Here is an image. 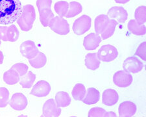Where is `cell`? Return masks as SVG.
<instances>
[{
    "label": "cell",
    "mask_w": 146,
    "mask_h": 117,
    "mask_svg": "<svg viewBox=\"0 0 146 117\" xmlns=\"http://www.w3.org/2000/svg\"><path fill=\"white\" fill-rule=\"evenodd\" d=\"M107 16L112 19L116 20L117 23H122L125 22L128 18V13L122 7H112L108 11Z\"/></svg>",
    "instance_id": "obj_12"
},
{
    "label": "cell",
    "mask_w": 146,
    "mask_h": 117,
    "mask_svg": "<svg viewBox=\"0 0 146 117\" xmlns=\"http://www.w3.org/2000/svg\"><path fill=\"white\" fill-rule=\"evenodd\" d=\"M54 9L56 13L60 17H64L67 15L69 10V3L65 1H60L55 3L54 5Z\"/></svg>",
    "instance_id": "obj_29"
},
{
    "label": "cell",
    "mask_w": 146,
    "mask_h": 117,
    "mask_svg": "<svg viewBox=\"0 0 146 117\" xmlns=\"http://www.w3.org/2000/svg\"><path fill=\"white\" fill-rule=\"evenodd\" d=\"M36 18L34 7L27 5L22 7V13L17 20V23L23 31L27 32L32 29Z\"/></svg>",
    "instance_id": "obj_2"
},
{
    "label": "cell",
    "mask_w": 146,
    "mask_h": 117,
    "mask_svg": "<svg viewBox=\"0 0 146 117\" xmlns=\"http://www.w3.org/2000/svg\"><path fill=\"white\" fill-rule=\"evenodd\" d=\"M3 81L9 85H14L18 83L20 79V76L16 70L11 68L3 74Z\"/></svg>",
    "instance_id": "obj_19"
},
{
    "label": "cell",
    "mask_w": 146,
    "mask_h": 117,
    "mask_svg": "<svg viewBox=\"0 0 146 117\" xmlns=\"http://www.w3.org/2000/svg\"><path fill=\"white\" fill-rule=\"evenodd\" d=\"M133 81V79L131 74L125 70L116 72L113 76V82L118 87H127L131 85Z\"/></svg>",
    "instance_id": "obj_6"
},
{
    "label": "cell",
    "mask_w": 146,
    "mask_h": 117,
    "mask_svg": "<svg viewBox=\"0 0 146 117\" xmlns=\"http://www.w3.org/2000/svg\"><path fill=\"white\" fill-rule=\"evenodd\" d=\"M117 24H118V23H117L116 20L113 19H110L109 21V23H108L107 25L105 28V29L103 30V31L100 34L101 39L106 40L110 38V37H111L113 34L114 33V31L115 30H116V27Z\"/></svg>",
    "instance_id": "obj_24"
},
{
    "label": "cell",
    "mask_w": 146,
    "mask_h": 117,
    "mask_svg": "<svg viewBox=\"0 0 146 117\" xmlns=\"http://www.w3.org/2000/svg\"><path fill=\"white\" fill-rule=\"evenodd\" d=\"M35 79H36V75L32 72H29L24 76H21L19 82L23 88H30L33 85Z\"/></svg>",
    "instance_id": "obj_27"
},
{
    "label": "cell",
    "mask_w": 146,
    "mask_h": 117,
    "mask_svg": "<svg viewBox=\"0 0 146 117\" xmlns=\"http://www.w3.org/2000/svg\"><path fill=\"white\" fill-rule=\"evenodd\" d=\"M82 11V6L77 1H71L69 3V10L65 17L70 18L79 15Z\"/></svg>",
    "instance_id": "obj_28"
},
{
    "label": "cell",
    "mask_w": 146,
    "mask_h": 117,
    "mask_svg": "<svg viewBox=\"0 0 146 117\" xmlns=\"http://www.w3.org/2000/svg\"><path fill=\"white\" fill-rule=\"evenodd\" d=\"M39 18L44 27H48L51 20L55 17L51 9H43L39 11Z\"/></svg>",
    "instance_id": "obj_23"
},
{
    "label": "cell",
    "mask_w": 146,
    "mask_h": 117,
    "mask_svg": "<svg viewBox=\"0 0 146 117\" xmlns=\"http://www.w3.org/2000/svg\"><path fill=\"white\" fill-rule=\"evenodd\" d=\"M36 4L38 11L43 9H51L52 0H37Z\"/></svg>",
    "instance_id": "obj_34"
},
{
    "label": "cell",
    "mask_w": 146,
    "mask_h": 117,
    "mask_svg": "<svg viewBox=\"0 0 146 117\" xmlns=\"http://www.w3.org/2000/svg\"><path fill=\"white\" fill-rule=\"evenodd\" d=\"M42 116L44 117H57L61 113V109L56 104L54 99H49L44 103L43 105Z\"/></svg>",
    "instance_id": "obj_9"
},
{
    "label": "cell",
    "mask_w": 146,
    "mask_h": 117,
    "mask_svg": "<svg viewBox=\"0 0 146 117\" xmlns=\"http://www.w3.org/2000/svg\"><path fill=\"white\" fill-rule=\"evenodd\" d=\"M128 29L132 33L140 36L146 33V27L144 24H140L135 20H131L127 24Z\"/></svg>",
    "instance_id": "obj_18"
},
{
    "label": "cell",
    "mask_w": 146,
    "mask_h": 117,
    "mask_svg": "<svg viewBox=\"0 0 146 117\" xmlns=\"http://www.w3.org/2000/svg\"><path fill=\"white\" fill-rule=\"evenodd\" d=\"M29 62L32 67L38 69L44 67L47 63V57L44 53L39 51L38 53L31 59H29Z\"/></svg>",
    "instance_id": "obj_21"
},
{
    "label": "cell",
    "mask_w": 146,
    "mask_h": 117,
    "mask_svg": "<svg viewBox=\"0 0 146 117\" xmlns=\"http://www.w3.org/2000/svg\"><path fill=\"white\" fill-rule=\"evenodd\" d=\"M135 55L140 57L143 60H145L146 59V43L143 42L136 50Z\"/></svg>",
    "instance_id": "obj_35"
},
{
    "label": "cell",
    "mask_w": 146,
    "mask_h": 117,
    "mask_svg": "<svg viewBox=\"0 0 146 117\" xmlns=\"http://www.w3.org/2000/svg\"><path fill=\"white\" fill-rule=\"evenodd\" d=\"M88 116L89 117H109L116 116V114L114 112H107L104 109L101 107H94L88 112Z\"/></svg>",
    "instance_id": "obj_25"
},
{
    "label": "cell",
    "mask_w": 146,
    "mask_h": 117,
    "mask_svg": "<svg viewBox=\"0 0 146 117\" xmlns=\"http://www.w3.org/2000/svg\"><path fill=\"white\" fill-rule=\"evenodd\" d=\"M22 11L20 0H0V24L11 25L15 22Z\"/></svg>",
    "instance_id": "obj_1"
},
{
    "label": "cell",
    "mask_w": 146,
    "mask_h": 117,
    "mask_svg": "<svg viewBox=\"0 0 146 117\" xmlns=\"http://www.w3.org/2000/svg\"><path fill=\"white\" fill-rule=\"evenodd\" d=\"M84 64L87 68L91 70H96L100 66V60L98 57L97 53H88L85 57Z\"/></svg>",
    "instance_id": "obj_17"
},
{
    "label": "cell",
    "mask_w": 146,
    "mask_h": 117,
    "mask_svg": "<svg viewBox=\"0 0 146 117\" xmlns=\"http://www.w3.org/2000/svg\"><path fill=\"white\" fill-rule=\"evenodd\" d=\"M85 95L86 96H84L82 101L86 105L96 104L100 99V91L93 87L88 88Z\"/></svg>",
    "instance_id": "obj_16"
},
{
    "label": "cell",
    "mask_w": 146,
    "mask_h": 117,
    "mask_svg": "<svg viewBox=\"0 0 146 117\" xmlns=\"http://www.w3.org/2000/svg\"><path fill=\"white\" fill-rule=\"evenodd\" d=\"M55 102L58 107H66L71 104V98L66 92L60 91L56 94Z\"/></svg>",
    "instance_id": "obj_22"
},
{
    "label": "cell",
    "mask_w": 146,
    "mask_h": 117,
    "mask_svg": "<svg viewBox=\"0 0 146 117\" xmlns=\"http://www.w3.org/2000/svg\"><path fill=\"white\" fill-rule=\"evenodd\" d=\"M99 59L104 62H109L116 59L118 56V51H117L116 47L106 44L101 47L97 53Z\"/></svg>",
    "instance_id": "obj_3"
},
{
    "label": "cell",
    "mask_w": 146,
    "mask_h": 117,
    "mask_svg": "<svg viewBox=\"0 0 146 117\" xmlns=\"http://www.w3.org/2000/svg\"><path fill=\"white\" fill-rule=\"evenodd\" d=\"M86 94V88L83 84L77 83L72 91L73 98L76 101H82Z\"/></svg>",
    "instance_id": "obj_26"
},
{
    "label": "cell",
    "mask_w": 146,
    "mask_h": 117,
    "mask_svg": "<svg viewBox=\"0 0 146 117\" xmlns=\"http://www.w3.org/2000/svg\"><path fill=\"white\" fill-rule=\"evenodd\" d=\"M49 27L53 32L60 35H66L70 33V25L68 21L60 16L54 17Z\"/></svg>",
    "instance_id": "obj_5"
},
{
    "label": "cell",
    "mask_w": 146,
    "mask_h": 117,
    "mask_svg": "<svg viewBox=\"0 0 146 117\" xmlns=\"http://www.w3.org/2000/svg\"><path fill=\"white\" fill-rule=\"evenodd\" d=\"M51 90L50 84L45 80L38 81L33 87L31 94L35 96L41 98L48 96Z\"/></svg>",
    "instance_id": "obj_11"
},
{
    "label": "cell",
    "mask_w": 146,
    "mask_h": 117,
    "mask_svg": "<svg viewBox=\"0 0 146 117\" xmlns=\"http://www.w3.org/2000/svg\"><path fill=\"white\" fill-rule=\"evenodd\" d=\"M91 24L92 20L90 16L82 15L75 20L73 23V31L77 35H82L90 29Z\"/></svg>",
    "instance_id": "obj_4"
},
{
    "label": "cell",
    "mask_w": 146,
    "mask_h": 117,
    "mask_svg": "<svg viewBox=\"0 0 146 117\" xmlns=\"http://www.w3.org/2000/svg\"><path fill=\"white\" fill-rule=\"evenodd\" d=\"M101 41H102V39H101L100 35L91 33L84 37L83 46L86 50H95L100 45Z\"/></svg>",
    "instance_id": "obj_13"
},
{
    "label": "cell",
    "mask_w": 146,
    "mask_h": 117,
    "mask_svg": "<svg viewBox=\"0 0 146 117\" xmlns=\"http://www.w3.org/2000/svg\"><path fill=\"white\" fill-rule=\"evenodd\" d=\"M137 107L135 103L125 101L119 104L118 108L119 116L121 117H131L135 115Z\"/></svg>",
    "instance_id": "obj_14"
},
{
    "label": "cell",
    "mask_w": 146,
    "mask_h": 117,
    "mask_svg": "<svg viewBox=\"0 0 146 117\" xmlns=\"http://www.w3.org/2000/svg\"><path fill=\"white\" fill-rule=\"evenodd\" d=\"M135 20L140 24H144L146 22V7L145 6H140L135 12Z\"/></svg>",
    "instance_id": "obj_30"
},
{
    "label": "cell",
    "mask_w": 146,
    "mask_h": 117,
    "mask_svg": "<svg viewBox=\"0 0 146 117\" xmlns=\"http://www.w3.org/2000/svg\"><path fill=\"white\" fill-rule=\"evenodd\" d=\"M119 95L114 89H107L102 94V102L107 106H112L118 102Z\"/></svg>",
    "instance_id": "obj_15"
},
{
    "label": "cell",
    "mask_w": 146,
    "mask_h": 117,
    "mask_svg": "<svg viewBox=\"0 0 146 117\" xmlns=\"http://www.w3.org/2000/svg\"><path fill=\"white\" fill-rule=\"evenodd\" d=\"M8 27H0V40L5 42H7V31Z\"/></svg>",
    "instance_id": "obj_36"
},
{
    "label": "cell",
    "mask_w": 146,
    "mask_h": 117,
    "mask_svg": "<svg viewBox=\"0 0 146 117\" xmlns=\"http://www.w3.org/2000/svg\"><path fill=\"white\" fill-rule=\"evenodd\" d=\"M115 2L117 3H119V4H125L126 3H127L130 0H114Z\"/></svg>",
    "instance_id": "obj_37"
},
{
    "label": "cell",
    "mask_w": 146,
    "mask_h": 117,
    "mask_svg": "<svg viewBox=\"0 0 146 117\" xmlns=\"http://www.w3.org/2000/svg\"><path fill=\"white\" fill-rule=\"evenodd\" d=\"M1 40H0V46H1Z\"/></svg>",
    "instance_id": "obj_39"
},
{
    "label": "cell",
    "mask_w": 146,
    "mask_h": 117,
    "mask_svg": "<svg viewBox=\"0 0 146 117\" xmlns=\"http://www.w3.org/2000/svg\"><path fill=\"white\" fill-rule=\"evenodd\" d=\"M12 69L16 70L20 75V77L24 76L27 73L28 66L24 63H16L11 67Z\"/></svg>",
    "instance_id": "obj_33"
},
{
    "label": "cell",
    "mask_w": 146,
    "mask_h": 117,
    "mask_svg": "<svg viewBox=\"0 0 146 117\" xmlns=\"http://www.w3.org/2000/svg\"><path fill=\"white\" fill-rule=\"evenodd\" d=\"M9 104L14 110L20 111L26 109L28 101L24 94L20 92H16L12 96Z\"/></svg>",
    "instance_id": "obj_8"
},
{
    "label": "cell",
    "mask_w": 146,
    "mask_h": 117,
    "mask_svg": "<svg viewBox=\"0 0 146 117\" xmlns=\"http://www.w3.org/2000/svg\"><path fill=\"white\" fill-rule=\"evenodd\" d=\"M110 18L106 15H100L98 16L95 19V31L96 33L101 34L107 26Z\"/></svg>",
    "instance_id": "obj_20"
},
{
    "label": "cell",
    "mask_w": 146,
    "mask_h": 117,
    "mask_svg": "<svg viewBox=\"0 0 146 117\" xmlns=\"http://www.w3.org/2000/svg\"><path fill=\"white\" fill-rule=\"evenodd\" d=\"M9 91L7 88L0 87V108L5 107L9 104Z\"/></svg>",
    "instance_id": "obj_32"
},
{
    "label": "cell",
    "mask_w": 146,
    "mask_h": 117,
    "mask_svg": "<svg viewBox=\"0 0 146 117\" xmlns=\"http://www.w3.org/2000/svg\"><path fill=\"white\" fill-rule=\"evenodd\" d=\"M3 59H4L3 54V53H2V51L0 50V64H3Z\"/></svg>",
    "instance_id": "obj_38"
},
{
    "label": "cell",
    "mask_w": 146,
    "mask_h": 117,
    "mask_svg": "<svg viewBox=\"0 0 146 117\" xmlns=\"http://www.w3.org/2000/svg\"><path fill=\"white\" fill-rule=\"evenodd\" d=\"M20 33L18 28L15 25H12L11 26L8 27L7 31V41L14 43L16 42L19 38Z\"/></svg>",
    "instance_id": "obj_31"
},
{
    "label": "cell",
    "mask_w": 146,
    "mask_h": 117,
    "mask_svg": "<svg viewBox=\"0 0 146 117\" xmlns=\"http://www.w3.org/2000/svg\"><path fill=\"white\" fill-rule=\"evenodd\" d=\"M143 68V63L136 57H129L124 60L123 63V68L125 71L129 73L137 74Z\"/></svg>",
    "instance_id": "obj_7"
},
{
    "label": "cell",
    "mask_w": 146,
    "mask_h": 117,
    "mask_svg": "<svg viewBox=\"0 0 146 117\" xmlns=\"http://www.w3.org/2000/svg\"><path fill=\"white\" fill-rule=\"evenodd\" d=\"M21 54L28 59L34 58L39 52L36 44L32 41H26L21 44L20 47Z\"/></svg>",
    "instance_id": "obj_10"
}]
</instances>
